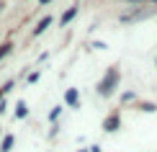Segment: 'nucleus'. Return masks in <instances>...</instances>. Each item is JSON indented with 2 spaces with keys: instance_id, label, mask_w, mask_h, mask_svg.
Masks as SVG:
<instances>
[{
  "instance_id": "nucleus-5",
  "label": "nucleus",
  "mask_w": 157,
  "mask_h": 152,
  "mask_svg": "<svg viewBox=\"0 0 157 152\" xmlns=\"http://www.w3.org/2000/svg\"><path fill=\"white\" fill-rule=\"evenodd\" d=\"M10 147H13V134L3 137V144H0V152H10Z\"/></svg>"
},
{
  "instance_id": "nucleus-7",
  "label": "nucleus",
  "mask_w": 157,
  "mask_h": 152,
  "mask_svg": "<svg viewBox=\"0 0 157 152\" xmlns=\"http://www.w3.org/2000/svg\"><path fill=\"white\" fill-rule=\"evenodd\" d=\"M26 111H29V108H26V103H18V106H16V116H18V119H23Z\"/></svg>"
},
{
  "instance_id": "nucleus-2",
  "label": "nucleus",
  "mask_w": 157,
  "mask_h": 152,
  "mask_svg": "<svg viewBox=\"0 0 157 152\" xmlns=\"http://www.w3.org/2000/svg\"><path fill=\"white\" fill-rule=\"evenodd\" d=\"M119 127H121V116L119 114H111L106 121H103V129L106 131H119Z\"/></svg>"
},
{
  "instance_id": "nucleus-4",
  "label": "nucleus",
  "mask_w": 157,
  "mask_h": 152,
  "mask_svg": "<svg viewBox=\"0 0 157 152\" xmlns=\"http://www.w3.org/2000/svg\"><path fill=\"white\" fill-rule=\"evenodd\" d=\"M49 26H52V16H49V18H41V23H39V26H36V29H34V34L39 36V34H41V31H47V29H49Z\"/></svg>"
},
{
  "instance_id": "nucleus-1",
  "label": "nucleus",
  "mask_w": 157,
  "mask_h": 152,
  "mask_svg": "<svg viewBox=\"0 0 157 152\" xmlns=\"http://www.w3.org/2000/svg\"><path fill=\"white\" fill-rule=\"evenodd\" d=\"M119 80H121L119 67H111V70L106 72V77H103V80L98 83V93H101V95H111L116 88H119Z\"/></svg>"
},
{
  "instance_id": "nucleus-8",
  "label": "nucleus",
  "mask_w": 157,
  "mask_h": 152,
  "mask_svg": "<svg viewBox=\"0 0 157 152\" xmlns=\"http://www.w3.org/2000/svg\"><path fill=\"white\" fill-rule=\"evenodd\" d=\"M8 52H10V44H3V47H0V59L8 54Z\"/></svg>"
},
{
  "instance_id": "nucleus-10",
  "label": "nucleus",
  "mask_w": 157,
  "mask_h": 152,
  "mask_svg": "<svg viewBox=\"0 0 157 152\" xmlns=\"http://www.w3.org/2000/svg\"><path fill=\"white\" fill-rule=\"evenodd\" d=\"M152 3H157V0H152Z\"/></svg>"
},
{
  "instance_id": "nucleus-6",
  "label": "nucleus",
  "mask_w": 157,
  "mask_h": 152,
  "mask_svg": "<svg viewBox=\"0 0 157 152\" xmlns=\"http://www.w3.org/2000/svg\"><path fill=\"white\" fill-rule=\"evenodd\" d=\"M75 13H77V8H70V10H64V16H62V23H70L75 18Z\"/></svg>"
},
{
  "instance_id": "nucleus-9",
  "label": "nucleus",
  "mask_w": 157,
  "mask_h": 152,
  "mask_svg": "<svg viewBox=\"0 0 157 152\" xmlns=\"http://www.w3.org/2000/svg\"><path fill=\"white\" fill-rule=\"evenodd\" d=\"M129 3H139V0H129Z\"/></svg>"
},
{
  "instance_id": "nucleus-3",
  "label": "nucleus",
  "mask_w": 157,
  "mask_h": 152,
  "mask_svg": "<svg viewBox=\"0 0 157 152\" xmlns=\"http://www.w3.org/2000/svg\"><path fill=\"white\" fill-rule=\"evenodd\" d=\"M64 101H67L70 106H72V108H77V106H80V98H77V90H75V88H70L67 93H64Z\"/></svg>"
}]
</instances>
